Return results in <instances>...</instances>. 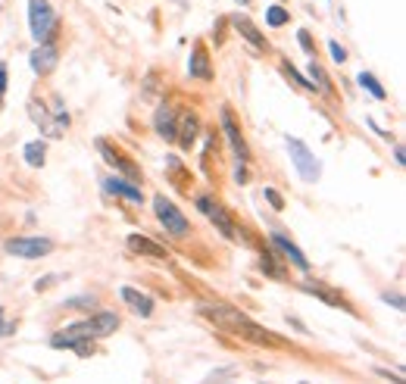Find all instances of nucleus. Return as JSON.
<instances>
[{
	"label": "nucleus",
	"mask_w": 406,
	"mask_h": 384,
	"mask_svg": "<svg viewBox=\"0 0 406 384\" xmlns=\"http://www.w3.org/2000/svg\"><path fill=\"white\" fill-rule=\"evenodd\" d=\"M263 197L269 200V207H272V209H285V197H281V194L275 191V187H265V191H263Z\"/></svg>",
	"instance_id": "a878e982"
},
{
	"label": "nucleus",
	"mask_w": 406,
	"mask_h": 384,
	"mask_svg": "<svg viewBox=\"0 0 406 384\" xmlns=\"http://www.w3.org/2000/svg\"><path fill=\"white\" fill-rule=\"evenodd\" d=\"M200 316L203 319H209L216 328H222V331H231V334H238V338H247V341H260V344H278L275 334H269V331H263L260 325L253 322V319H247L241 309H234V307H225V303H207V307H200Z\"/></svg>",
	"instance_id": "f257e3e1"
},
{
	"label": "nucleus",
	"mask_w": 406,
	"mask_h": 384,
	"mask_svg": "<svg viewBox=\"0 0 406 384\" xmlns=\"http://www.w3.org/2000/svg\"><path fill=\"white\" fill-rule=\"evenodd\" d=\"M0 334H10V328L4 325V312H0Z\"/></svg>",
	"instance_id": "7c9ffc66"
},
{
	"label": "nucleus",
	"mask_w": 406,
	"mask_h": 384,
	"mask_svg": "<svg viewBox=\"0 0 406 384\" xmlns=\"http://www.w3.org/2000/svg\"><path fill=\"white\" fill-rule=\"evenodd\" d=\"M281 72H285L287 78H294V82L300 84V88H316V84H312V82H307V78H303V75H297V69H294V66H291V62H287V60L281 62Z\"/></svg>",
	"instance_id": "393cba45"
},
{
	"label": "nucleus",
	"mask_w": 406,
	"mask_h": 384,
	"mask_svg": "<svg viewBox=\"0 0 406 384\" xmlns=\"http://www.w3.org/2000/svg\"><path fill=\"white\" fill-rule=\"evenodd\" d=\"M303 291L322 297L328 307H341V303H344V297H341L338 291H331V287H325V285H312V281H307V285H303Z\"/></svg>",
	"instance_id": "aec40b11"
},
{
	"label": "nucleus",
	"mask_w": 406,
	"mask_h": 384,
	"mask_svg": "<svg viewBox=\"0 0 406 384\" xmlns=\"http://www.w3.org/2000/svg\"><path fill=\"white\" fill-rule=\"evenodd\" d=\"M359 84H363V88L369 91L375 100H385V88H381V84L375 82V75H372V72H359Z\"/></svg>",
	"instance_id": "4be33fe9"
},
{
	"label": "nucleus",
	"mask_w": 406,
	"mask_h": 384,
	"mask_svg": "<svg viewBox=\"0 0 406 384\" xmlns=\"http://www.w3.org/2000/svg\"><path fill=\"white\" fill-rule=\"evenodd\" d=\"M272 244H275V247L281 250V253H285V256H287V260H291V263L297 265V269H303V272H307V269H309L307 256H303V253H300V250H297V244H294V241H287V238H285V234H272Z\"/></svg>",
	"instance_id": "dca6fc26"
},
{
	"label": "nucleus",
	"mask_w": 406,
	"mask_h": 384,
	"mask_svg": "<svg viewBox=\"0 0 406 384\" xmlns=\"http://www.w3.org/2000/svg\"><path fill=\"white\" fill-rule=\"evenodd\" d=\"M57 60H60V50L50 44H38V50H31V69L38 75H47L57 69Z\"/></svg>",
	"instance_id": "9b49d317"
},
{
	"label": "nucleus",
	"mask_w": 406,
	"mask_h": 384,
	"mask_svg": "<svg viewBox=\"0 0 406 384\" xmlns=\"http://www.w3.org/2000/svg\"><path fill=\"white\" fill-rule=\"evenodd\" d=\"M153 213H156V219H160L163 229H166L169 234H175V238H187V231H191L187 219L182 216V209H178L172 200L163 197V194H156V197H153Z\"/></svg>",
	"instance_id": "39448f33"
},
{
	"label": "nucleus",
	"mask_w": 406,
	"mask_h": 384,
	"mask_svg": "<svg viewBox=\"0 0 406 384\" xmlns=\"http://www.w3.org/2000/svg\"><path fill=\"white\" fill-rule=\"evenodd\" d=\"M291 19V13L287 10H281V6H269V10H265V22H269V26H285V22Z\"/></svg>",
	"instance_id": "5701e85b"
},
{
	"label": "nucleus",
	"mask_w": 406,
	"mask_h": 384,
	"mask_svg": "<svg viewBox=\"0 0 406 384\" xmlns=\"http://www.w3.org/2000/svg\"><path fill=\"white\" fill-rule=\"evenodd\" d=\"M234 28H238V35H244L256 50H265V38L260 35V28H256L250 19H241V16H238V19H234Z\"/></svg>",
	"instance_id": "6ab92c4d"
},
{
	"label": "nucleus",
	"mask_w": 406,
	"mask_h": 384,
	"mask_svg": "<svg viewBox=\"0 0 406 384\" xmlns=\"http://www.w3.org/2000/svg\"><path fill=\"white\" fill-rule=\"evenodd\" d=\"M128 250L138 256H153V260H166V247H160L156 241L144 238V234H131L128 238Z\"/></svg>",
	"instance_id": "f8f14e48"
},
{
	"label": "nucleus",
	"mask_w": 406,
	"mask_h": 384,
	"mask_svg": "<svg viewBox=\"0 0 406 384\" xmlns=\"http://www.w3.org/2000/svg\"><path fill=\"white\" fill-rule=\"evenodd\" d=\"M53 26H57V16H53V6L47 0H28V28L31 38L38 44H44L47 38L53 35Z\"/></svg>",
	"instance_id": "20e7f679"
},
{
	"label": "nucleus",
	"mask_w": 406,
	"mask_h": 384,
	"mask_svg": "<svg viewBox=\"0 0 406 384\" xmlns=\"http://www.w3.org/2000/svg\"><path fill=\"white\" fill-rule=\"evenodd\" d=\"M28 116L38 122V128H41L47 138H62L66 135V128H69V116H66V109H62V104L57 97L50 100V109H47L41 100H31Z\"/></svg>",
	"instance_id": "7ed1b4c3"
},
{
	"label": "nucleus",
	"mask_w": 406,
	"mask_h": 384,
	"mask_svg": "<svg viewBox=\"0 0 406 384\" xmlns=\"http://www.w3.org/2000/svg\"><path fill=\"white\" fill-rule=\"evenodd\" d=\"M4 91H6V66L0 62V100H4Z\"/></svg>",
	"instance_id": "c85d7f7f"
},
{
	"label": "nucleus",
	"mask_w": 406,
	"mask_h": 384,
	"mask_svg": "<svg viewBox=\"0 0 406 384\" xmlns=\"http://www.w3.org/2000/svg\"><path fill=\"white\" fill-rule=\"evenodd\" d=\"M156 135L166 138V141H175V113L169 106H160L156 109Z\"/></svg>",
	"instance_id": "f3484780"
},
{
	"label": "nucleus",
	"mask_w": 406,
	"mask_h": 384,
	"mask_svg": "<svg viewBox=\"0 0 406 384\" xmlns=\"http://www.w3.org/2000/svg\"><path fill=\"white\" fill-rule=\"evenodd\" d=\"M104 187L109 194H119V197H125L128 203H141V191L135 185H128V182H119V178H106Z\"/></svg>",
	"instance_id": "a211bd4d"
},
{
	"label": "nucleus",
	"mask_w": 406,
	"mask_h": 384,
	"mask_svg": "<svg viewBox=\"0 0 406 384\" xmlns=\"http://www.w3.org/2000/svg\"><path fill=\"white\" fill-rule=\"evenodd\" d=\"M53 250V241L47 238H13L6 241V253L22 256V260H41Z\"/></svg>",
	"instance_id": "0eeeda50"
},
{
	"label": "nucleus",
	"mask_w": 406,
	"mask_h": 384,
	"mask_svg": "<svg viewBox=\"0 0 406 384\" xmlns=\"http://www.w3.org/2000/svg\"><path fill=\"white\" fill-rule=\"evenodd\" d=\"M122 300H125V307L131 312H138V316H150L153 312V300L147 294L135 291V287H122Z\"/></svg>",
	"instance_id": "4468645a"
},
{
	"label": "nucleus",
	"mask_w": 406,
	"mask_h": 384,
	"mask_svg": "<svg viewBox=\"0 0 406 384\" xmlns=\"http://www.w3.org/2000/svg\"><path fill=\"white\" fill-rule=\"evenodd\" d=\"M116 328H119V316H113V312H97V316L84 319V322H75L69 325L66 331L53 334L50 344L53 347H75L78 341H97V338H106V334H113Z\"/></svg>",
	"instance_id": "f03ea898"
},
{
	"label": "nucleus",
	"mask_w": 406,
	"mask_h": 384,
	"mask_svg": "<svg viewBox=\"0 0 406 384\" xmlns=\"http://www.w3.org/2000/svg\"><path fill=\"white\" fill-rule=\"evenodd\" d=\"M191 75L194 78H203V82H209L213 78V66H209V53H207V47H194V53H191Z\"/></svg>",
	"instance_id": "2eb2a0df"
},
{
	"label": "nucleus",
	"mask_w": 406,
	"mask_h": 384,
	"mask_svg": "<svg viewBox=\"0 0 406 384\" xmlns=\"http://www.w3.org/2000/svg\"><path fill=\"white\" fill-rule=\"evenodd\" d=\"M234 178H238V182H241V185H244V182H247V178H250V175H247V172H244V169H241V166H238V172H234Z\"/></svg>",
	"instance_id": "c756f323"
},
{
	"label": "nucleus",
	"mask_w": 406,
	"mask_h": 384,
	"mask_svg": "<svg viewBox=\"0 0 406 384\" xmlns=\"http://www.w3.org/2000/svg\"><path fill=\"white\" fill-rule=\"evenodd\" d=\"M44 141H31V144H26V163L28 166H35V169H41L44 166Z\"/></svg>",
	"instance_id": "412c9836"
},
{
	"label": "nucleus",
	"mask_w": 406,
	"mask_h": 384,
	"mask_svg": "<svg viewBox=\"0 0 406 384\" xmlns=\"http://www.w3.org/2000/svg\"><path fill=\"white\" fill-rule=\"evenodd\" d=\"M222 128H225V135H229V141H231V150L238 153V160H247V141H244V135H241V128H238V119H234V113L229 106H222Z\"/></svg>",
	"instance_id": "9d476101"
},
{
	"label": "nucleus",
	"mask_w": 406,
	"mask_h": 384,
	"mask_svg": "<svg viewBox=\"0 0 406 384\" xmlns=\"http://www.w3.org/2000/svg\"><path fill=\"white\" fill-rule=\"evenodd\" d=\"M297 41L303 44V50H307V53H312V50H316V47H312V38H309V31H297Z\"/></svg>",
	"instance_id": "cd10ccee"
},
{
	"label": "nucleus",
	"mask_w": 406,
	"mask_h": 384,
	"mask_svg": "<svg viewBox=\"0 0 406 384\" xmlns=\"http://www.w3.org/2000/svg\"><path fill=\"white\" fill-rule=\"evenodd\" d=\"M197 131H200L197 116H194V113H185L182 119H178V125H175V138H178V144H182L185 150H191V144H194V138H197Z\"/></svg>",
	"instance_id": "ddd939ff"
},
{
	"label": "nucleus",
	"mask_w": 406,
	"mask_h": 384,
	"mask_svg": "<svg viewBox=\"0 0 406 384\" xmlns=\"http://www.w3.org/2000/svg\"><path fill=\"white\" fill-rule=\"evenodd\" d=\"M328 50H331L334 62H344V60H347V50H344V47H341L338 41H331V44H328Z\"/></svg>",
	"instance_id": "bb28decb"
},
{
	"label": "nucleus",
	"mask_w": 406,
	"mask_h": 384,
	"mask_svg": "<svg viewBox=\"0 0 406 384\" xmlns=\"http://www.w3.org/2000/svg\"><path fill=\"white\" fill-rule=\"evenodd\" d=\"M287 153H291L297 172H300L307 182H316V178H319V163H316V156L307 150V144L297 141V138H287Z\"/></svg>",
	"instance_id": "6e6552de"
},
{
	"label": "nucleus",
	"mask_w": 406,
	"mask_h": 384,
	"mask_svg": "<svg viewBox=\"0 0 406 384\" xmlns=\"http://www.w3.org/2000/svg\"><path fill=\"white\" fill-rule=\"evenodd\" d=\"M238 4H244V6H247V4H250V0H238Z\"/></svg>",
	"instance_id": "2f4dec72"
},
{
	"label": "nucleus",
	"mask_w": 406,
	"mask_h": 384,
	"mask_svg": "<svg viewBox=\"0 0 406 384\" xmlns=\"http://www.w3.org/2000/svg\"><path fill=\"white\" fill-rule=\"evenodd\" d=\"M309 75H312V84H319V88H322L325 94H331V84H328L322 66H316V62H312V66H309Z\"/></svg>",
	"instance_id": "b1692460"
},
{
	"label": "nucleus",
	"mask_w": 406,
	"mask_h": 384,
	"mask_svg": "<svg viewBox=\"0 0 406 384\" xmlns=\"http://www.w3.org/2000/svg\"><path fill=\"white\" fill-rule=\"evenodd\" d=\"M97 147H100V153H104V160L109 163V166L119 169L125 178H131V182H138V175H141L138 166L128 160V156H122V153H119V147H113V144H109V141H104V138L97 141Z\"/></svg>",
	"instance_id": "1a4fd4ad"
},
{
	"label": "nucleus",
	"mask_w": 406,
	"mask_h": 384,
	"mask_svg": "<svg viewBox=\"0 0 406 384\" xmlns=\"http://www.w3.org/2000/svg\"><path fill=\"white\" fill-rule=\"evenodd\" d=\"M197 209H200V213L207 216L209 222H213L216 229L222 231L229 241H241L238 229H234V219H231L229 213H225V207H222V203H216L213 197H197Z\"/></svg>",
	"instance_id": "423d86ee"
}]
</instances>
